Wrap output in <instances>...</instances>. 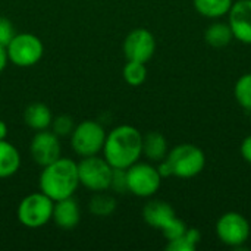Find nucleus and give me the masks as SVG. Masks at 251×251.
Segmentation results:
<instances>
[{
  "label": "nucleus",
  "mask_w": 251,
  "mask_h": 251,
  "mask_svg": "<svg viewBox=\"0 0 251 251\" xmlns=\"http://www.w3.org/2000/svg\"><path fill=\"white\" fill-rule=\"evenodd\" d=\"M101 151L112 168L128 169L143 154V134L132 125H119L106 135Z\"/></svg>",
  "instance_id": "1"
},
{
  "label": "nucleus",
  "mask_w": 251,
  "mask_h": 251,
  "mask_svg": "<svg viewBox=\"0 0 251 251\" xmlns=\"http://www.w3.org/2000/svg\"><path fill=\"white\" fill-rule=\"evenodd\" d=\"M79 187L78 163L71 159L59 157L43 168L40 174V191L53 201L72 197Z\"/></svg>",
  "instance_id": "2"
},
{
  "label": "nucleus",
  "mask_w": 251,
  "mask_h": 251,
  "mask_svg": "<svg viewBox=\"0 0 251 251\" xmlns=\"http://www.w3.org/2000/svg\"><path fill=\"white\" fill-rule=\"evenodd\" d=\"M168 163L172 169V176L190 179L203 172L206 168V154L204 151L194 144H179L174 147L168 156Z\"/></svg>",
  "instance_id": "3"
},
{
  "label": "nucleus",
  "mask_w": 251,
  "mask_h": 251,
  "mask_svg": "<svg viewBox=\"0 0 251 251\" xmlns=\"http://www.w3.org/2000/svg\"><path fill=\"white\" fill-rule=\"evenodd\" d=\"M54 201L44 193H32L22 199L18 206V221L26 228H41L51 221Z\"/></svg>",
  "instance_id": "4"
},
{
  "label": "nucleus",
  "mask_w": 251,
  "mask_h": 251,
  "mask_svg": "<svg viewBox=\"0 0 251 251\" xmlns=\"http://www.w3.org/2000/svg\"><path fill=\"white\" fill-rule=\"evenodd\" d=\"M106 135L104 128L99 122L87 119L75 125L71 134V144L78 156H94L103 150Z\"/></svg>",
  "instance_id": "5"
},
{
  "label": "nucleus",
  "mask_w": 251,
  "mask_h": 251,
  "mask_svg": "<svg viewBox=\"0 0 251 251\" xmlns=\"http://www.w3.org/2000/svg\"><path fill=\"white\" fill-rule=\"evenodd\" d=\"M7 59L19 68H29L37 65L44 53L41 40L29 32L15 34L10 43L6 46Z\"/></svg>",
  "instance_id": "6"
},
{
  "label": "nucleus",
  "mask_w": 251,
  "mask_h": 251,
  "mask_svg": "<svg viewBox=\"0 0 251 251\" xmlns=\"http://www.w3.org/2000/svg\"><path fill=\"white\" fill-rule=\"evenodd\" d=\"M112 172L113 168L107 163V160L104 157H99L97 154L82 157L78 163L79 185H84L94 193L109 190Z\"/></svg>",
  "instance_id": "7"
},
{
  "label": "nucleus",
  "mask_w": 251,
  "mask_h": 251,
  "mask_svg": "<svg viewBox=\"0 0 251 251\" xmlns=\"http://www.w3.org/2000/svg\"><path fill=\"white\" fill-rule=\"evenodd\" d=\"M126 182H128V193L147 199L154 196L160 185H162V176L157 172V168H154L150 163H134L126 169Z\"/></svg>",
  "instance_id": "8"
},
{
  "label": "nucleus",
  "mask_w": 251,
  "mask_h": 251,
  "mask_svg": "<svg viewBox=\"0 0 251 251\" xmlns=\"http://www.w3.org/2000/svg\"><path fill=\"white\" fill-rule=\"evenodd\" d=\"M250 234V222L238 212H226L216 222V235L228 247H241L247 243Z\"/></svg>",
  "instance_id": "9"
},
{
  "label": "nucleus",
  "mask_w": 251,
  "mask_h": 251,
  "mask_svg": "<svg viewBox=\"0 0 251 251\" xmlns=\"http://www.w3.org/2000/svg\"><path fill=\"white\" fill-rule=\"evenodd\" d=\"M156 51V38L146 28L132 29L124 40V54L126 60L149 62Z\"/></svg>",
  "instance_id": "10"
},
{
  "label": "nucleus",
  "mask_w": 251,
  "mask_h": 251,
  "mask_svg": "<svg viewBox=\"0 0 251 251\" xmlns=\"http://www.w3.org/2000/svg\"><path fill=\"white\" fill-rule=\"evenodd\" d=\"M29 153L32 160L40 166H47L57 160L62 153L59 137L53 131H37L29 144Z\"/></svg>",
  "instance_id": "11"
},
{
  "label": "nucleus",
  "mask_w": 251,
  "mask_h": 251,
  "mask_svg": "<svg viewBox=\"0 0 251 251\" xmlns=\"http://www.w3.org/2000/svg\"><path fill=\"white\" fill-rule=\"evenodd\" d=\"M229 26L234 38L251 44V0H237L229 10Z\"/></svg>",
  "instance_id": "12"
},
{
  "label": "nucleus",
  "mask_w": 251,
  "mask_h": 251,
  "mask_svg": "<svg viewBox=\"0 0 251 251\" xmlns=\"http://www.w3.org/2000/svg\"><path fill=\"white\" fill-rule=\"evenodd\" d=\"M51 221L62 229H74L81 221V209L74 197L62 199L54 201Z\"/></svg>",
  "instance_id": "13"
},
{
  "label": "nucleus",
  "mask_w": 251,
  "mask_h": 251,
  "mask_svg": "<svg viewBox=\"0 0 251 251\" xmlns=\"http://www.w3.org/2000/svg\"><path fill=\"white\" fill-rule=\"evenodd\" d=\"M175 216L176 215H175L174 207L168 201H163V200H151L143 209L144 222L149 226L159 229V231Z\"/></svg>",
  "instance_id": "14"
},
{
  "label": "nucleus",
  "mask_w": 251,
  "mask_h": 251,
  "mask_svg": "<svg viewBox=\"0 0 251 251\" xmlns=\"http://www.w3.org/2000/svg\"><path fill=\"white\" fill-rule=\"evenodd\" d=\"M169 153L168 141L163 134L157 131H150L146 135H143V154L150 162H160L166 159Z\"/></svg>",
  "instance_id": "15"
},
{
  "label": "nucleus",
  "mask_w": 251,
  "mask_h": 251,
  "mask_svg": "<svg viewBox=\"0 0 251 251\" xmlns=\"http://www.w3.org/2000/svg\"><path fill=\"white\" fill-rule=\"evenodd\" d=\"M51 121V110L44 103H31L24 112V122L34 131L47 129Z\"/></svg>",
  "instance_id": "16"
},
{
  "label": "nucleus",
  "mask_w": 251,
  "mask_h": 251,
  "mask_svg": "<svg viewBox=\"0 0 251 251\" xmlns=\"http://www.w3.org/2000/svg\"><path fill=\"white\" fill-rule=\"evenodd\" d=\"M21 166L19 151L13 144L0 140V178H9L18 172Z\"/></svg>",
  "instance_id": "17"
},
{
  "label": "nucleus",
  "mask_w": 251,
  "mask_h": 251,
  "mask_svg": "<svg viewBox=\"0 0 251 251\" xmlns=\"http://www.w3.org/2000/svg\"><path fill=\"white\" fill-rule=\"evenodd\" d=\"M204 40L210 47L222 49V47H226L234 40V34H232L229 24L218 21L209 25V28L204 32Z\"/></svg>",
  "instance_id": "18"
},
{
  "label": "nucleus",
  "mask_w": 251,
  "mask_h": 251,
  "mask_svg": "<svg viewBox=\"0 0 251 251\" xmlns=\"http://www.w3.org/2000/svg\"><path fill=\"white\" fill-rule=\"evenodd\" d=\"M234 0H193L194 9L204 18L219 19L229 13Z\"/></svg>",
  "instance_id": "19"
},
{
  "label": "nucleus",
  "mask_w": 251,
  "mask_h": 251,
  "mask_svg": "<svg viewBox=\"0 0 251 251\" xmlns=\"http://www.w3.org/2000/svg\"><path fill=\"white\" fill-rule=\"evenodd\" d=\"M116 200L113 196L106 194L104 191H99L97 194H94L88 203V209L90 213L97 216V218H107L110 215L115 213L116 210Z\"/></svg>",
  "instance_id": "20"
},
{
  "label": "nucleus",
  "mask_w": 251,
  "mask_h": 251,
  "mask_svg": "<svg viewBox=\"0 0 251 251\" xmlns=\"http://www.w3.org/2000/svg\"><path fill=\"white\" fill-rule=\"evenodd\" d=\"M122 75H124V79L126 84H129L132 87H138L147 79L146 63L135 62V60H126V65L124 66Z\"/></svg>",
  "instance_id": "21"
},
{
  "label": "nucleus",
  "mask_w": 251,
  "mask_h": 251,
  "mask_svg": "<svg viewBox=\"0 0 251 251\" xmlns=\"http://www.w3.org/2000/svg\"><path fill=\"white\" fill-rule=\"evenodd\" d=\"M234 96L241 107L251 112V74H244L237 79Z\"/></svg>",
  "instance_id": "22"
},
{
  "label": "nucleus",
  "mask_w": 251,
  "mask_h": 251,
  "mask_svg": "<svg viewBox=\"0 0 251 251\" xmlns=\"http://www.w3.org/2000/svg\"><path fill=\"white\" fill-rule=\"evenodd\" d=\"M51 131L60 138V137H68L72 134L74 128H75V124H74V119L68 115H59L56 118H53L51 121Z\"/></svg>",
  "instance_id": "23"
},
{
  "label": "nucleus",
  "mask_w": 251,
  "mask_h": 251,
  "mask_svg": "<svg viewBox=\"0 0 251 251\" xmlns=\"http://www.w3.org/2000/svg\"><path fill=\"white\" fill-rule=\"evenodd\" d=\"M162 234H163V237L166 238V241H172V240H175V238H179V237H182L184 234H185V231H187V225H185V222L184 221H181L179 218H174V219H171L162 229Z\"/></svg>",
  "instance_id": "24"
},
{
  "label": "nucleus",
  "mask_w": 251,
  "mask_h": 251,
  "mask_svg": "<svg viewBox=\"0 0 251 251\" xmlns=\"http://www.w3.org/2000/svg\"><path fill=\"white\" fill-rule=\"evenodd\" d=\"M109 190H113L118 194L128 193V182H126V169H118L113 168L112 172V181Z\"/></svg>",
  "instance_id": "25"
},
{
  "label": "nucleus",
  "mask_w": 251,
  "mask_h": 251,
  "mask_svg": "<svg viewBox=\"0 0 251 251\" xmlns=\"http://www.w3.org/2000/svg\"><path fill=\"white\" fill-rule=\"evenodd\" d=\"M15 28L10 19H7L6 16H0V46L6 47L10 40L15 37Z\"/></svg>",
  "instance_id": "26"
},
{
  "label": "nucleus",
  "mask_w": 251,
  "mask_h": 251,
  "mask_svg": "<svg viewBox=\"0 0 251 251\" xmlns=\"http://www.w3.org/2000/svg\"><path fill=\"white\" fill-rule=\"evenodd\" d=\"M196 249H197V246H194L191 241H188L185 234L179 238L168 241V244H166V250L168 251H194Z\"/></svg>",
  "instance_id": "27"
},
{
  "label": "nucleus",
  "mask_w": 251,
  "mask_h": 251,
  "mask_svg": "<svg viewBox=\"0 0 251 251\" xmlns=\"http://www.w3.org/2000/svg\"><path fill=\"white\" fill-rule=\"evenodd\" d=\"M240 153H241L243 159L251 165V134L243 140V143L240 146Z\"/></svg>",
  "instance_id": "28"
},
{
  "label": "nucleus",
  "mask_w": 251,
  "mask_h": 251,
  "mask_svg": "<svg viewBox=\"0 0 251 251\" xmlns=\"http://www.w3.org/2000/svg\"><path fill=\"white\" fill-rule=\"evenodd\" d=\"M185 237L188 241H191L194 246H197L201 241V232L197 228H187L185 231Z\"/></svg>",
  "instance_id": "29"
},
{
  "label": "nucleus",
  "mask_w": 251,
  "mask_h": 251,
  "mask_svg": "<svg viewBox=\"0 0 251 251\" xmlns=\"http://www.w3.org/2000/svg\"><path fill=\"white\" fill-rule=\"evenodd\" d=\"M9 59H7V51H6V47L0 46V74L4 71L6 65H7Z\"/></svg>",
  "instance_id": "30"
},
{
  "label": "nucleus",
  "mask_w": 251,
  "mask_h": 251,
  "mask_svg": "<svg viewBox=\"0 0 251 251\" xmlns=\"http://www.w3.org/2000/svg\"><path fill=\"white\" fill-rule=\"evenodd\" d=\"M7 137V125L4 121L0 119V140H6Z\"/></svg>",
  "instance_id": "31"
},
{
  "label": "nucleus",
  "mask_w": 251,
  "mask_h": 251,
  "mask_svg": "<svg viewBox=\"0 0 251 251\" xmlns=\"http://www.w3.org/2000/svg\"><path fill=\"white\" fill-rule=\"evenodd\" d=\"M250 124H251V116H250Z\"/></svg>",
  "instance_id": "32"
}]
</instances>
